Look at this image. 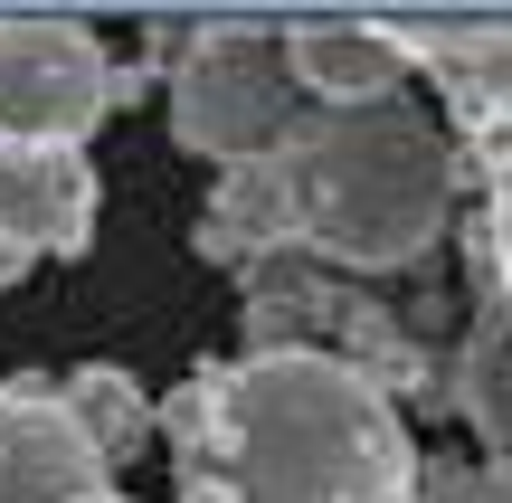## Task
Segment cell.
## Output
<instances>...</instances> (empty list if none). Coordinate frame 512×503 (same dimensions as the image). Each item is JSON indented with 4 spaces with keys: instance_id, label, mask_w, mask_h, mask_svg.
<instances>
[{
    "instance_id": "1",
    "label": "cell",
    "mask_w": 512,
    "mask_h": 503,
    "mask_svg": "<svg viewBox=\"0 0 512 503\" xmlns=\"http://www.w3.org/2000/svg\"><path fill=\"white\" fill-rule=\"evenodd\" d=\"M465 190V152L418 105H304L275 152L219 171L200 209L209 266H266L304 257L332 276H399L446 238Z\"/></svg>"
},
{
    "instance_id": "2",
    "label": "cell",
    "mask_w": 512,
    "mask_h": 503,
    "mask_svg": "<svg viewBox=\"0 0 512 503\" xmlns=\"http://www.w3.org/2000/svg\"><path fill=\"white\" fill-rule=\"evenodd\" d=\"M152 437L181 456V503H418V437L399 399L342 352L200 361Z\"/></svg>"
},
{
    "instance_id": "3",
    "label": "cell",
    "mask_w": 512,
    "mask_h": 503,
    "mask_svg": "<svg viewBox=\"0 0 512 503\" xmlns=\"http://www.w3.org/2000/svg\"><path fill=\"white\" fill-rule=\"evenodd\" d=\"M171 86V143L200 162L238 171L256 152H275V133L304 114L285 76V29H162L152 38Z\"/></svg>"
},
{
    "instance_id": "4",
    "label": "cell",
    "mask_w": 512,
    "mask_h": 503,
    "mask_svg": "<svg viewBox=\"0 0 512 503\" xmlns=\"http://www.w3.org/2000/svg\"><path fill=\"white\" fill-rule=\"evenodd\" d=\"M114 114V57L86 19H0V143L86 152Z\"/></svg>"
},
{
    "instance_id": "5",
    "label": "cell",
    "mask_w": 512,
    "mask_h": 503,
    "mask_svg": "<svg viewBox=\"0 0 512 503\" xmlns=\"http://www.w3.org/2000/svg\"><path fill=\"white\" fill-rule=\"evenodd\" d=\"M114 494V466L86 447L57 380H0V503H86Z\"/></svg>"
},
{
    "instance_id": "6",
    "label": "cell",
    "mask_w": 512,
    "mask_h": 503,
    "mask_svg": "<svg viewBox=\"0 0 512 503\" xmlns=\"http://www.w3.org/2000/svg\"><path fill=\"white\" fill-rule=\"evenodd\" d=\"M95 162L57 143H0V228H10L29 257H86L95 247Z\"/></svg>"
},
{
    "instance_id": "7",
    "label": "cell",
    "mask_w": 512,
    "mask_h": 503,
    "mask_svg": "<svg viewBox=\"0 0 512 503\" xmlns=\"http://www.w3.org/2000/svg\"><path fill=\"white\" fill-rule=\"evenodd\" d=\"M285 76L304 105H399V86L418 76V48H408V29L313 19V29H285Z\"/></svg>"
},
{
    "instance_id": "8",
    "label": "cell",
    "mask_w": 512,
    "mask_h": 503,
    "mask_svg": "<svg viewBox=\"0 0 512 503\" xmlns=\"http://www.w3.org/2000/svg\"><path fill=\"white\" fill-rule=\"evenodd\" d=\"M446 409L475 428L484 466L512 485V314H503V295H494L484 247H475V333H465L456 371H446Z\"/></svg>"
},
{
    "instance_id": "9",
    "label": "cell",
    "mask_w": 512,
    "mask_h": 503,
    "mask_svg": "<svg viewBox=\"0 0 512 503\" xmlns=\"http://www.w3.org/2000/svg\"><path fill=\"white\" fill-rule=\"evenodd\" d=\"M57 399H67V418L86 428V447L105 466H133L152 447V390L133 371H114V361H86L76 380H57Z\"/></svg>"
},
{
    "instance_id": "10",
    "label": "cell",
    "mask_w": 512,
    "mask_h": 503,
    "mask_svg": "<svg viewBox=\"0 0 512 503\" xmlns=\"http://www.w3.org/2000/svg\"><path fill=\"white\" fill-rule=\"evenodd\" d=\"M465 162H484V228H475V247H484L494 295H503V314H512V133H494V143L465 152Z\"/></svg>"
},
{
    "instance_id": "11",
    "label": "cell",
    "mask_w": 512,
    "mask_h": 503,
    "mask_svg": "<svg viewBox=\"0 0 512 503\" xmlns=\"http://www.w3.org/2000/svg\"><path fill=\"white\" fill-rule=\"evenodd\" d=\"M418 503H512V485L494 466H484V456H446V466H418Z\"/></svg>"
},
{
    "instance_id": "12",
    "label": "cell",
    "mask_w": 512,
    "mask_h": 503,
    "mask_svg": "<svg viewBox=\"0 0 512 503\" xmlns=\"http://www.w3.org/2000/svg\"><path fill=\"white\" fill-rule=\"evenodd\" d=\"M29 266H38V257H29V247L10 238V228H0V285H19V276H29Z\"/></svg>"
},
{
    "instance_id": "13",
    "label": "cell",
    "mask_w": 512,
    "mask_h": 503,
    "mask_svg": "<svg viewBox=\"0 0 512 503\" xmlns=\"http://www.w3.org/2000/svg\"><path fill=\"white\" fill-rule=\"evenodd\" d=\"M86 503H124V494H86Z\"/></svg>"
}]
</instances>
